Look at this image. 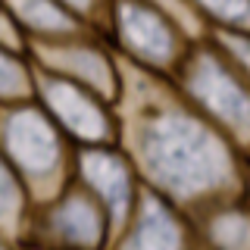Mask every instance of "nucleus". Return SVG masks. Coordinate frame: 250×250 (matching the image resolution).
Wrapping results in <instances>:
<instances>
[{"label": "nucleus", "mask_w": 250, "mask_h": 250, "mask_svg": "<svg viewBox=\"0 0 250 250\" xmlns=\"http://www.w3.org/2000/svg\"><path fill=\"white\" fill-rule=\"evenodd\" d=\"M144 156L153 175L182 194L219 185L229 172V160L216 138L182 116H169L150 125Z\"/></svg>", "instance_id": "nucleus-1"}, {"label": "nucleus", "mask_w": 250, "mask_h": 250, "mask_svg": "<svg viewBox=\"0 0 250 250\" xmlns=\"http://www.w3.org/2000/svg\"><path fill=\"white\" fill-rule=\"evenodd\" d=\"M6 144H10L16 160L35 175L47 172L57 160V138H53L50 125L35 113L13 116L6 125Z\"/></svg>", "instance_id": "nucleus-2"}, {"label": "nucleus", "mask_w": 250, "mask_h": 250, "mask_svg": "<svg viewBox=\"0 0 250 250\" xmlns=\"http://www.w3.org/2000/svg\"><path fill=\"white\" fill-rule=\"evenodd\" d=\"M194 91L207 100L209 109H216L222 119H229L234 128H250V100L247 94L219 72L216 62L203 60L197 75H194Z\"/></svg>", "instance_id": "nucleus-3"}, {"label": "nucleus", "mask_w": 250, "mask_h": 250, "mask_svg": "<svg viewBox=\"0 0 250 250\" xmlns=\"http://www.w3.org/2000/svg\"><path fill=\"white\" fill-rule=\"evenodd\" d=\"M122 35L135 50L147 53L153 60L169 57L172 50V35L169 28L163 25V19H156L150 10L144 6H122Z\"/></svg>", "instance_id": "nucleus-4"}, {"label": "nucleus", "mask_w": 250, "mask_h": 250, "mask_svg": "<svg viewBox=\"0 0 250 250\" xmlns=\"http://www.w3.org/2000/svg\"><path fill=\"white\" fill-rule=\"evenodd\" d=\"M47 100H50V106L62 116V122L72 125L78 135L97 138L100 131H104V116H100V109L94 106L88 97H82L75 88H69V84H62V82H47Z\"/></svg>", "instance_id": "nucleus-5"}, {"label": "nucleus", "mask_w": 250, "mask_h": 250, "mask_svg": "<svg viewBox=\"0 0 250 250\" xmlns=\"http://www.w3.org/2000/svg\"><path fill=\"white\" fill-rule=\"evenodd\" d=\"M84 175L91 178V185L104 194V200L109 203L113 216L125 213V197H128V178H125L122 166L113 156L104 153H88L84 156Z\"/></svg>", "instance_id": "nucleus-6"}, {"label": "nucleus", "mask_w": 250, "mask_h": 250, "mask_svg": "<svg viewBox=\"0 0 250 250\" xmlns=\"http://www.w3.org/2000/svg\"><path fill=\"white\" fill-rule=\"evenodd\" d=\"M57 229L66 234L72 244H82V247H91L97 244L100 238V222H97V213H94L91 203L84 200H72L57 213Z\"/></svg>", "instance_id": "nucleus-7"}, {"label": "nucleus", "mask_w": 250, "mask_h": 250, "mask_svg": "<svg viewBox=\"0 0 250 250\" xmlns=\"http://www.w3.org/2000/svg\"><path fill=\"white\" fill-rule=\"evenodd\" d=\"M175 247H178V231L172 225V219L156 203H150L128 250H175Z\"/></svg>", "instance_id": "nucleus-8"}, {"label": "nucleus", "mask_w": 250, "mask_h": 250, "mask_svg": "<svg viewBox=\"0 0 250 250\" xmlns=\"http://www.w3.org/2000/svg\"><path fill=\"white\" fill-rule=\"evenodd\" d=\"M13 6L31 28H50V31H66L69 28L66 13L57 10L50 0H13Z\"/></svg>", "instance_id": "nucleus-9"}, {"label": "nucleus", "mask_w": 250, "mask_h": 250, "mask_svg": "<svg viewBox=\"0 0 250 250\" xmlns=\"http://www.w3.org/2000/svg\"><path fill=\"white\" fill-rule=\"evenodd\" d=\"M57 62H62L66 69H72V72H78V75H84L94 84H104L106 82V66H104V60L94 57V53H84V50L57 53Z\"/></svg>", "instance_id": "nucleus-10"}, {"label": "nucleus", "mask_w": 250, "mask_h": 250, "mask_svg": "<svg viewBox=\"0 0 250 250\" xmlns=\"http://www.w3.org/2000/svg\"><path fill=\"white\" fill-rule=\"evenodd\" d=\"M22 91H25V72L6 53H0V94L3 97H16Z\"/></svg>", "instance_id": "nucleus-11"}, {"label": "nucleus", "mask_w": 250, "mask_h": 250, "mask_svg": "<svg viewBox=\"0 0 250 250\" xmlns=\"http://www.w3.org/2000/svg\"><path fill=\"white\" fill-rule=\"evenodd\" d=\"M219 241H222L229 250H244L250 244V229L238 219H229V222L219 225Z\"/></svg>", "instance_id": "nucleus-12"}, {"label": "nucleus", "mask_w": 250, "mask_h": 250, "mask_svg": "<svg viewBox=\"0 0 250 250\" xmlns=\"http://www.w3.org/2000/svg\"><path fill=\"white\" fill-rule=\"evenodd\" d=\"M16 207H19V194H16L13 178L6 175V169L0 166V222H10Z\"/></svg>", "instance_id": "nucleus-13"}, {"label": "nucleus", "mask_w": 250, "mask_h": 250, "mask_svg": "<svg viewBox=\"0 0 250 250\" xmlns=\"http://www.w3.org/2000/svg\"><path fill=\"white\" fill-rule=\"evenodd\" d=\"M200 3H207L213 13L225 16V19H250V0H200Z\"/></svg>", "instance_id": "nucleus-14"}, {"label": "nucleus", "mask_w": 250, "mask_h": 250, "mask_svg": "<svg viewBox=\"0 0 250 250\" xmlns=\"http://www.w3.org/2000/svg\"><path fill=\"white\" fill-rule=\"evenodd\" d=\"M72 3H78V6H88V0H72Z\"/></svg>", "instance_id": "nucleus-15"}]
</instances>
